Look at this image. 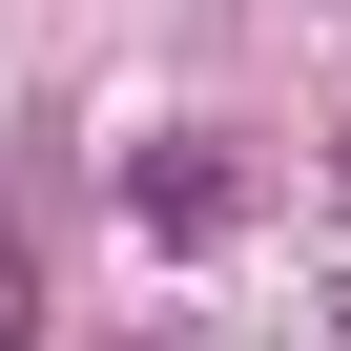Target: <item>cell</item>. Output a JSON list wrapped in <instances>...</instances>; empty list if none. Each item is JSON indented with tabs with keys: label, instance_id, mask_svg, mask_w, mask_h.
<instances>
[{
	"label": "cell",
	"instance_id": "obj_1",
	"mask_svg": "<svg viewBox=\"0 0 351 351\" xmlns=\"http://www.w3.org/2000/svg\"><path fill=\"white\" fill-rule=\"evenodd\" d=\"M124 207H145L165 248H228V228H248V165H228V145H145V165H124Z\"/></svg>",
	"mask_w": 351,
	"mask_h": 351
},
{
	"label": "cell",
	"instance_id": "obj_3",
	"mask_svg": "<svg viewBox=\"0 0 351 351\" xmlns=\"http://www.w3.org/2000/svg\"><path fill=\"white\" fill-rule=\"evenodd\" d=\"M145 351H186V330H145Z\"/></svg>",
	"mask_w": 351,
	"mask_h": 351
},
{
	"label": "cell",
	"instance_id": "obj_2",
	"mask_svg": "<svg viewBox=\"0 0 351 351\" xmlns=\"http://www.w3.org/2000/svg\"><path fill=\"white\" fill-rule=\"evenodd\" d=\"M289 351H351V269H330V289H310V310H289Z\"/></svg>",
	"mask_w": 351,
	"mask_h": 351
}]
</instances>
